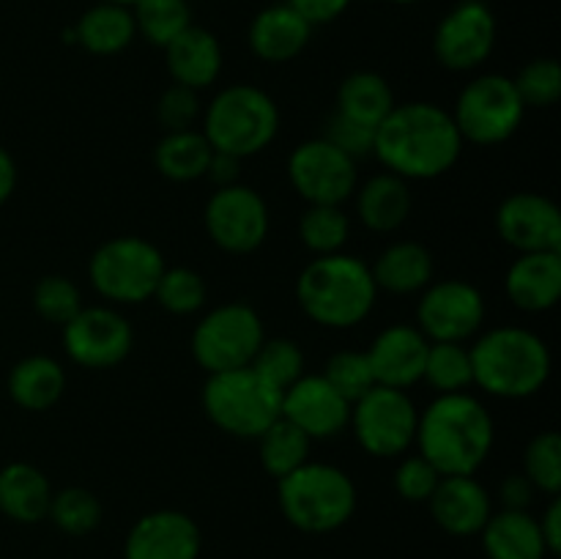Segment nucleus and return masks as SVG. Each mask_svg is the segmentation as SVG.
<instances>
[{"instance_id": "13", "label": "nucleus", "mask_w": 561, "mask_h": 559, "mask_svg": "<svg viewBox=\"0 0 561 559\" xmlns=\"http://www.w3.org/2000/svg\"><path fill=\"white\" fill-rule=\"evenodd\" d=\"M288 181L307 206H343L359 186L356 159L334 148L323 137L299 142L288 157Z\"/></svg>"}, {"instance_id": "23", "label": "nucleus", "mask_w": 561, "mask_h": 559, "mask_svg": "<svg viewBox=\"0 0 561 559\" xmlns=\"http://www.w3.org/2000/svg\"><path fill=\"white\" fill-rule=\"evenodd\" d=\"M310 38L312 25L288 3H274L257 11L247 33L250 49L266 64H288L299 58Z\"/></svg>"}, {"instance_id": "11", "label": "nucleus", "mask_w": 561, "mask_h": 559, "mask_svg": "<svg viewBox=\"0 0 561 559\" xmlns=\"http://www.w3.org/2000/svg\"><path fill=\"white\" fill-rule=\"evenodd\" d=\"M420 409L405 389L376 387L351 403V431L356 444L373 458H398L416 438Z\"/></svg>"}, {"instance_id": "52", "label": "nucleus", "mask_w": 561, "mask_h": 559, "mask_svg": "<svg viewBox=\"0 0 561 559\" xmlns=\"http://www.w3.org/2000/svg\"><path fill=\"white\" fill-rule=\"evenodd\" d=\"M389 3H398V5H414V3H422V0H389Z\"/></svg>"}, {"instance_id": "49", "label": "nucleus", "mask_w": 561, "mask_h": 559, "mask_svg": "<svg viewBox=\"0 0 561 559\" xmlns=\"http://www.w3.org/2000/svg\"><path fill=\"white\" fill-rule=\"evenodd\" d=\"M537 524H540V535L542 540H546L548 557H559L561 551V499L559 497H551L546 513H542V518H537Z\"/></svg>"}, {"instance_id": "22", "label": "nucleus", "mask_w": 561, "mask_h": 559, "mask_svg": "<svg viewBox=\"0 0 561 559\" xmlns=\"http://www.w3.org/2000/svg\"><path fill=\"white\" fill-rule=\"evenodd\" d=\"M504 290L518 310H553L561 299V250L520 252L510 263Z\"/></svg>"}, {"instance_id": "19", "label": "nucleus", "mask_w": 561, "mask_h": 559, "mask_svg": "<svg viewBox=\"0 0 561 559\" xmlns=\"http://www.w3.org/2000/svg\"><path fill=\"white\" fill-rule=\"evenodd\" d=\"M203 537L195 521L181 510H153L140 515L124 543V559H197Z\"/></svg>"}, {"instance_id": "50", "label": "nucleus", "mask_w": 561, "mask_h": 559, "mask_svg": "<svg viewBox=\"0 0 561 559\" xmlns=\"http://www.w3.org/2000/svg\"><path fill=\"white\" fill-rule=\"evenodd\" d=\"M239 175H241V159L230 157V153H219L214 151L211 162H208V170L203 179L214 181V186H230V184H239Z\"/></svg>"}, {"instance_id": "51", "label": "nucleus", "mask_w": 561, "mask_h": 559, "mask_svg": "<svg viewBox=\"0 0 561 559\" xmlns=\"http://www.w3.org/2000/svg\"><path fill=\"white\" fill-rule=\"evenodd\" d=\"M16 190V162L3 146H0V206L14 195Z\"/></svg>"}, {"instance_id": "25", "label": "nucleus", "mask_w": 561, "mask_h": 559, "mask_svg": "<svg viewBox=\"0 0 561 559\" xmlns=\"http://www.w3.org/2000/svg\"><path fill=\"white\" fill-rule=\"evenodd\" d=\"M354 201L356 217L373 233H394L398 228H403L405 219L411 217V206H414L409 181L389 170L370 175L365 184L356 186Z\"/></svg>"}, {"instance_id": "20", "label": "nucleus", "mask_w": 561, "mask_h": 559, "mask_svg": "<svg viewBox=\"0 0 561 559\" xmlns=\"http://www.w3.org/2000/svg\"><path fill=\"white\" fill-rule=\"evenodd\" d=\"M427 345H431V340L409 323H392V327L381 329L370 349L365 351L376 384L409 392V387L422 381Z\"/></svg>"}, {"instance_id": "34", "label": "nucleus", "mask_w": 561, "mask_h": 559, "mask_svg": "<svg viewBox=\"0 0 561 559\" xmlns=\"http://www.w3.org/2000/svg\"><path fill=\"white\" fill-rule=\"evenodd\" d=\"M422 381L431 384L438 395L466 392L474 384L471 354L466 343H431L425 356Z\"/></svg>"}, {"instance_id": "39", "label": "nucleus", "mask_w": 561, "mask_h": 559, "mask_svg": "<svg viewBox=\"0 0 561 559\" xmlns=\"http://www.w3.org/2000/svg\"><path fill=\"white\" fill-rule=\"evenodd\" d=\"M153 299L159 301L162 310L173 312V316H192V312L206 307V280H203L195 269H164V274L157 283V290H153Z\"/></svg>"}, {"instance_id": "14", "label": "nucleus", "mask_w": 561, "mask_h": 559, "mask_svg": "<svg viewBox=\"0 0 561 559\" xmlns=\"http://www.w3.org/2000/svg\"><path fill=\"white\" fill-rule=\"evenodd\" d=\"M203 223H206L208 239L219 250L230 255H250L261 250L266 241L272 219H268V206L261 192L239 181V184L214 190L203 212Z\"/></svg>"}, {"instance_id": "6", "label": "nucleus", "mask_w": 561, "mask_h": 559, "mask_svg": "<svg viewBox=\"0 0 561 559\" xmlns=\"http://www.w3.org/2000/svg\"><path fill=\"white\" fill-rule=\"evenodd\" d=\"M201 132L214 151L247 159L272 146L279 132V110L266 91L236 82L211 99Z\"/></svg>"}, {"instance_id": "35", "label": "nucleus", "mask_w": 561, "mask_h": 559, "mask_svg": "<svg viewBox=\"0 0 561 559\" xmlns=\"http://www.w3.org/2000/svg\"><path fill=\"white\" fill-rule=\"evenodd\" d=\"M299 239L312 255H332L343 252L351 239V219L343 206H312L299 217Z\"/></svg>"}, {"instance_id": "43", "label": "nucleus", "mask_w": 561, "mask_h": 559, "mask_svg": "<svg viewBox=\"0 0 561 559\" xmlns=\"http://www.w3.org/2000/svg\"><path fill=\"white\" fill-rule=\"evenodd\" d=\"M348 403L359 400L362 395L370 392L376 387V376H373L370 360L365 351H337L332 360L327 362V370L321 373Z\"/></svg>"}, {"instance_id": "32", "label": "nucleus", "mask_w": 561, "mask_h": 559, "mask_svg": "<svg viewBox=\"0 0 561 559\" xmlns=\"http://www.w3.org/2000/svg\"><path fill=\"white\" fill-rule=\"evenodd\" d=\"M211 157L214 148L201 129L164 132V137L153 148V164L170 181L203 179Z\"/></svg>"}, {"instance_id": "44", "label": "nucleus", "mask_w": 561, "mask_h": 559, "mask_svg": "<svg viewBox=\"0 0 561 559\" xmlns=\"http://www.w3.org/2000/svg\"><path fill=\"white\" fill-rule=\"evenodd\" d=\"M201 96L197 91L184 85H170L168 91L159 96L157 102V118L164 126V132H181V129H195L197 118H201Z\"/></svg>"}, {"instance_id": "36", "label": "nucleus", "mask_w": 561, "mask_h": 559, "mask_svg": "<svg viewBox=\"0 0 561 559\" xmlns=\"http://www.w3.org/2000/svg\"><path fill=\"white\" fill-rule=\"evenodd\" d=\"M131 14L137 33L162 49L192 25V9L186 0H137Z\"/></svg>"}, {"instance_id": "2", "label": "nucleus", "mask_w": 561, "mask_h": 559, "mask_svg": "<svg viewBox=\"0 0 561 559\" xmlns=\"http://www.w3.org/2000/svg\"><path fill=\"white\" fill-rule=\"evenodd\" d=\"M496 438L491 411L469 392L436 395V400L420 411L416 438L420 455L442 477L477 475L488 460Z\"/></svg>"}, {"instance_id": "46", "label": "nucleus", "mask_w": 561, "mask_h": 559, "mask_svg": "<svg viewBox=\"0 0 561 559\" xmlns=\"http://www.w3.org/2000/svg\"><path fill=\"white\" fill-rule=\"evenodd\" d=\"M323 140L332 142L334 148H340L343 153H348L351 159L359 162L362 157H373V142H376V129L373 126L359 124V121H351L345 115H340L334 110L327 121V132H323Z\"/></svg>"}, {"instance_id": "5", "label": "nucleus", "mask_w": 561, "mask_h": 559, "mask_svg": "<svg viewBox=\"0 0 561 559\" xmlns=\"http://www.w3.org/2000/svg\"><path fill=\"white\" fill-rule=\"evenodd\" d=\"M277 499L285 521L307 535L340 529L356 513V486L348 471L316 460L279 477Z\"/></svg>"}, {"instance_id": "1", "label": "nucleus", "mask_w": 561, "mask_h": 559, "mask_svg": "<svg viewBox=\"0 0 561 559\" xmlns=\"http://www.w3.org/2000/svg\"><path fill=\"white\" fill-rule=\"evenodd\" d=\"M463 153V137L453 113L433 102L394 104L376 126L373 157L411 184L449 173Z\"/></svg>"}, {"instance_id": "17", "label": "nucleus", "mask_w": 561, "mask_h": 559, "mask_svg": "<svg viewBox=\"0 0 561 559\" xmlns=\"http://www.w3.org/2000/svg\"><path fill=\"white\" fill-rule=\"evenodd\" d=\"M496 233L515 252L561 250V214L540 192H513L496 208Z\"/></svg>"}, {"instance_id": "26", "label": "nucleus", "mask_w": 561, "mask_h": 559, "mask_svg": "<svg viewBox=\"0 0 561 559\" xmlns=\"http://www.w3.org/2000/svg\"><path fill=\"white\" fill-rule=\"evenodd\" d=\"M482 548L488 559H546L548 548L540 524L529 510H499L482 526Z\"/></svg>"}, {"instance_id": "48", "label": "nucleus", "mask_w": 561, "mask_h": 559, "mask_svg": "<svg viewBox=\"0 0 561 559\" xmlns=\"http://www.w3.org/2000/svg\"><path fill=\"white\" fill-rule=\"evenodd\" d=\"M537 488L531 486L529 477L520 471V475H507L504 477L502 488H499V499H502V510H529L531 499H535Z\"/></svg>"}, {"instance_id": "53", "label": "nucleus", "mask_w": 561, "mask_h": 559, "mask_svg": "<svg viewBox=\"0 0 561 559\" xmlns=\"http://www.w3.org/2000/svg\"><path fill=\"white\" fill-rule=\"evenodd\" d=\"M104 3H118V5H135L137 0H104Z\"/></svg>"}, {"instance_id": "16", "label": "nucleus", "mask_w": 561, "mask_h": 559, "mask_svg": "<svg viewBox=\"0 0 561 559\" xmlns=\"http://www.w3.org/2000/svg\"><path fill=\"white\" fill-rule=\"evenodd\" d=\"M60 329L69 360L85 370H110L121 365L135 345L131 323L113 307H82Z\"/></svg>"}, {"instance_id": "38", "label": "nucleus", "mask_w": 561, "mask_h": 559, "mask_svg": "<svg viewBox=\"0 0 561 559\" xmlns=\"http://www.w3.org/2000/svg\"><path fill=\"white\" fill-rule=\"evenodd\" d=\"M47 518L53 521L60 532H66V535H88V532L96 529L99 521H102V502H99L96 493L88 491V488H64V491L53 493Z\"/></svg>"}, {"instance_id": "30", "label": "nucleus", "mask_w": 561, "mask_h": 559, "mask_svg": "<svg viewBox=\"0 0 561 559\" xmlns=\"http://www.w3.org/2000/svg\"><path fill=\"white\" fill-rule=\"evenodd\" d=\"M77 44L85 47L91 55H118L135 42L137 25L131 5L104 3L96 0V5L80 16L75 25Z\"/></svg>"}, {"instance_id": "27", "label": "nucleus", "mask_w": 561, "mask_h": 559, "mask_svg": "<svg viewBox=\"0 0 561 559\" xmlns=\"http://www.w3.org/2000/svg\"><path fill=\"white\" fill-rule=\"evenodd\" d=\"M378 290L394 296L420 294L433 283V255L420 241H394L370 266Z\"/></svg>"}, {"instance_id": "3", "label": "nucleus", "mask_w": 561, "mask_h": 559, "mask_svg": "<svg viewBox=\"0 0 561 559\" xmlns=\"http://www.w3.org/2000/svg\"><path fill=\"white\" fill-rule=\"evenodd\" d=\"M296 299L312 323L351 329L365 321L378 299L376 280L362 258L348 252L316 255L296 280Z\"/></svg>"}, {"instance_id": "18", "label": "nucleus", "mask_w": 561, "mask_h": 559, "mask_svg": "<svg viewBox=\"0 0 561 559\" xmlns=\"http://www.w3.org/2000/svg\"><path fill=\"white\" fill-rule=\"evenodd\" d=\"M279 417L294 422L301 433L316 438H334L348 427L351 403L323 376H301L283 392Z\"/></svg>"}, {"instance_id": "12", "label": "nucleus", "mask_w": 561, "mask_h": 559, "mask_svg": "<svg viewBox=\"0 0 561 559\" xmlns=\"http://www.w3.org/2000/svg\"><path fill=\"white\" fill-rule=\"evenodd\" d=\"M485 296L469 280L431 283L416 305V329L431 343H469L485 323Z\"/></svg>"}, {"instance_id": "7", "label": "nucleus", "mask_w": 561, "mask_h": 559, "mask_svg": "<svg viewBox=\"0 0 561 559\" xmlns=\"http://www.w3.org/2000/svg\"><path fill=\"white\" fill-rule=\"evenodd\" d=\"M201 400L206 417L219 431L236 438H257L279 417L283 392L247 365L211 373L203 384Z\"/></svg>"}, {"instance_id": "31", "label": "nucleus", "mask_w": 561, "mask_h": 559, "mask_svg": "<svg viewBox=\"0 0 561 559\" xmlns=\"http://www.w3.org/2000/svg\"><path fill=\"white\" fill-rule=\"evenodd\" d=\"M394 93L392 85L383 80L378 71H354V75L345 77L337 88V110L340 115L351 121H359V124L373 126L376 129L394 107Z\"/></svg>"}, {"instance_id": "33", "label": "nucleus", "mask_w": 561, "mask_h": 559, "mask_svg": "<svg viewBox=\"0 0 561 559\" xmlns=\"http://www.w3.org/2000/svg\"><path fill=\"white\" fill-rule=\"evenodd\" d=\"M255 442L257 455H261V466L274 480L290 475V471L299 469V466H305L310 460L312 438L307 433H301L285 417H277Z\"/></svg>"}, {"instance_id": "9", "label": "nucleus", "mask_w": 561, "mask_h": 559, "mask_svg": "<svg viewBox=\"0 0 561 559\" xmlns=\"http://www.w3.org/2000/svg\"><path fill=\"white\" fill-rule=\"evenodd\" d=\"M266 340L261 316L244 301L211 307L192 329L190 349L197 365L211 373L247 367Z\"/></svg>"}, {"instance_id": "29", "label": "nucleus", "mask_w": 561, "mask_h": 559, "mask_svg": "<svg viewBox=\"0 0 561 559\" xmlns=\"http://www.w3.org/2000/svg\"><path fill=\"white\" fill-rule=\"evenodd\" d=\"M66 373L58 360L44 354L25 356L9 373V395L20 409L47 411L64 398Z\"/></svg>"}, {"instance_id": "40", "label": "nucleus", "mask_w": 561, "mask_h": 559, "mask_svg": "<svg viewBox=\"0 0 561 559\" xmlns=\"http://www.w3.org/2000/svg\"><path fill=\"white\" fill-rule=\"evenodd\" d=\"M524 475L537 491L559 497L561 491V438L557 431H542L526 444Z\"/></svg>"}, {"instance_id": "24", "label": "nucleus", "mask_w": 561, "mask_h": 559, "mask_svg": "<svg viewBox=\"0 0 561 559\" xmlns=\"http://www.w3.org/2000/svg\"><path fill=\"white\" fill-rule=\"evenodd\" d=\"M164 58H168V71L175 85L192 88L197 93L217 82L225 60L219 38L197 25H190L181 36H175L164 47Z\"/></svg>"}, {"instance_id": "21", "label": "nucleus", "mask_w": 561, "mask_h": 559, "mask_svg": "<svg viewBox=\"0 0 561 559\" xmlns=\"http://www.w3.org/2000/svg\"><path fill=\"white\" fill-rule=\"evenodd\" d=\"M427 504H431L433 521L455 537L480 535L482 526L493 515L491 493L474 475L442 477Z\"/></svg>"}, {"instance_id": "42", "label": "nucleus", "mask_w": 561, "mask_h": 559, "mask_svg": "<svg viewBox=\"0 0 561 559\" xmlns=\"http://www.w3.org/2000/svg\"><path fill=\"white\" fill-rule=\"evenodd\" d=\"M513 82L526 110H548L561 96V66L553 58H535L513 77Z\"/></svg>"}, {"instance_id": "4", "label": "nucleus", "mask_w": 561, "mask_h": 559, "mask_svg": "<svg viewBox=\"0 0 561 559\" xmlns=\"http://www.w3.org/2000/svg\"><path fill=\"white\" fill-rule=\"evenodd\" d=\"M471 373L482 392L504 400H524L551 378V349L524 327H496L469 345Z\"/></svg>"}, {"instance_id": "8", "label": "nucleus", "mask_w": 561, "mask_h": 559, "mask_svg": "<svg viewBox=\"0 0 561 559\" xmlns=\"http://www.w3.org/2000/svg\"><path fill=\"white\" fill-rule=\"evenodd\" d=\"M168 263L157 244L140 236H115L96 247L88 261V280L102 299L140 305L151 299Z\"/></svg>"}, {"instance_id": "45", "label": "nucleus", "mask_w": 561, "mask_h": 559, "mask_svg": "<svg viewBox=\"0 0 561 559\" xmlns=\"http://www.w3.org/2000/svg\"><path fill=\"white\" fill-rule=\"evenodd\" d=\"M438 480H442V475L420 453L403 458L394 469V491L405 502H427L431 493L436 491Z\"/></svg>"}, {"instance_id": "10", "label": "nucleus", "mask_w": 561, "mask_h": 559, "mask_svg": "<svg viewBox=\"0 0 561 559\" xmlns=\"http://www.w3.org/2000/svg\"><path fill=\"white\" fill-rule=\"evenodd\" d=\"M526 104L515 91L513 77L480 75L466 82L455 102L453 121L463 142L474 146H499L520 129Z\"/></svg>"}, {"instance_id": "47", "label": "nucleus", "mask_w": 561, "mask_h": 559, "mask_svg": "<svg viewBox=\"0 0 561 559\" xmlns=\"http://www.w3.org/2000/svg\"><path fill=\"white\" fill-rule=\"evenodd\" d=\"M290 9L299 11L312 27L327 25V22H334L337 16H343L348 11L351 0H285Z\"/></svg>"}, {"instance_id": "37", "label": "nucleus", "mask_w": 561, "mask_h": 559, "mask_svg": "<svg viewBox=\"0 0 561 559\" xmlns=\"http://www.w3.org/2000/svg\"><path fill=\"white\" fill-rule=\"evenodd\" d=\"M250 367L263 381L285 392L290 384L305 376V354H301L299 343H294L290 338H266Z\"/></svg>"}, {"instance_id": "15", "label": "nucleus", "mask_w": 561, "mask_h": 559, "mask_svg": "<svg viewBox=\"0 0 561 559\" xmlns=\"http://www.w3.org/2000/svg\"><path fill=\"white\" fill-rule=\"evenodd\" d=\"M496 14L485 0H460L433 33V55L449 71H474L496 47Z\"/></svg>"}, {"instance_id": "28", "label": "nucleus", "mask_w": 561, "mask_h": 559, "mask_svg": "<svg viewBox=\"0 0 561 559\" xmlns=\"http://www.w3.org/2000/svg\"><path fill=\"white\" fill-rule=\"evenodd\" d=\"M53 502V486L47 475L33 464H14L0 469V513L16 524L44 521Z\"/></svg>"}, {"instance_id": "41", "label": "nucleus", "mask_w": 561, "mask_h": 559, "mask_svg": "<svg viewBox=\"0 0 561 559\" xmlns=\"http://www.w3.org/2000/svg\"><path fill=\"white\" fill-rule=\"evenodd\" d=\"M82 294L64 274H47L33 288V310L47 323L64 327L82 310Z\"/></svg>"}]
</instances>
